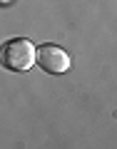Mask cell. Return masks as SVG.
Listing matches in <instances>:
<instances>
[{
  "label": "cell",
  "instance_id": "cell-1",
  "mask_svg": "<svg viewBox=\"0 0 117 149\" xmlns=\"http://www.w3.org/2000/svg\"><path fill=\"white\" fill-rule=\"evenodd\" d=\"M37 62V47L35 42L25 37H15L3 45V65L10 72H27Z\"/></svg>",
  "mask_w": 117,
  "mask_h": 149
},
{
  "label": "cell",
  "instance_id": "cell-2",
  "mask_svg": "<svg viewBox=\"0 0 117 149\" xmlns=\"http://www.w3.org/2000/svg\"><path fill=\"white\" fill-rule=\"evenodd\" d=\"M37 67L48 74H62L70 70V55L53 42L37 45Z\"/></svg>",
  "mask_w": 117,
  "mask_h": 149
},
{
  "label": "cell",
  "instance_id": "cell-3",
  "mask_svg": "<svg viewBox=\"0 0 117 149\" xmlns=\"http://www.w3.org/2000/svg\"><path fill=\"white\" fill-rule=\"evenodd\" d=\"M3 3H8V0H3Z\"/></svg>",
  "mask_w": 117,
  "mask_h": 149
}]
</instances>
